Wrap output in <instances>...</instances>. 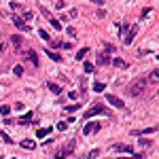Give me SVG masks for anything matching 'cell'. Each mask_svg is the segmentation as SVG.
<instances>
[{
    "label": "cell",
    "mask_w": 159,
    "mask_h": 159,
    "mask_svg": "<svg viewBox=\"0 0 159 159\" xmlns=\"http://www.w3.org/2000/svg\"><path fill=\"white\" fill-rule=\"evenodd\" d=\"M146 79H138V81H134L132 83V87L127 89V91H129V96H134V98H138V96H142L144 94V89H146Z\"/></svg>",
    "instance_id": "cell-1"
},
{
    "label": "cell",
    "mask_w": 159,
    "mask_h": 159,
    "mask_svg": "<svg viewBox=\"0 0 159 159\" xmlns=\"http://www.w3.org/2000/svg\"><path fill=\"white\" fill-rule=\"evenodd\" d=\"M96 115H110V110H108L106 106L94 104V106H91V108H89V110L85 112V115H83V119H85V121H89V119H91V117H96Z\"/></svg>",
    "instance_id": "cell-2"
},
{
    "label": "cell",
    "mask_w": 159,
    "mask_h": 159,
    "mask_svg": "<svg viewBox=\"0 0 159 159\" xmlns=\"http://www.w3.org/2000/svg\"><path fill=\"white\" fill-rule=\"evenodd\" d=\"M74 149H77V142L70 140V142H68V146H64V149H59V151L55 153V159H66L68 155H72V153H74Z\"/></svg>",
    "instance_id": "cell-3"
},
{
    "label": "cell",
    "mask_w": 159,
    "mask_h": 159,
    "mask_svg": "<svg viewBox=\"0 0 159 159\" xmlns=\"http://www.w3.org/2000/svg\"><path fill=\"white\" fill-rule=\"evenodd\" d=\"M13 24H15V28H19L21 32H30V26H28V24H26V21L21 19V17H17V15L13 17Z\"/></svg>",
    "instance_id": "cell-4"
},
{
    "label": "cell",
    "mask_w": 159,
    "mask_h": 159,
    "mask_svg": "<svg viewBox=\"0 0 159 159\" xmlns=\"http://www.w3.org/2000/svg\"><path fill=\"white\" fill-rule=\"evenodd\" d=\"M96 129H100V125H98L96 121H87V123H85V127H83V136H89V134L96 132Z\"/></svg>",
    "instance_id": "cell-5"
},
{
    "label": "cell",
    "mask_w": 159,
    "mask_h": 159,
    "mask_svg": "<svg viewBox=\"0 0 159 159\" xmlns=\"http://www.w3.org/2000/svg\"><path fill=\"white\" fill-rule=\"evenodd\" d=\"M106 102H110L112 106H117V108H125L123 100H121V98H117V96H112V94H108V96H106Z\"/></svg>",
    "instance_id": "cell-6"
},
{
    "label": "cell",
    "mask_w": 159,
    "mask_h": 159,
    "mask_svg": "<svg viewBox=\"0 0 159 159\" xmlns=\"http://www.w3.org/2000/svg\"><path fill=\"white\" fill-rule=\"evenodd\" d=\"M157 132V127L155 125H151V127H144V129H136V132H132L134 136H146V134H155Z\"/></svg>",
    "instance_id": "cell-7"
},
{
    "label": "cell",
    "mask_w": 159,
    "mask_h": 159,
    "mask_svg": "<svg viewBox=\"0 0 159 159\" xmlns=\"http://www.w3.org/2000/svg\"><path fill=\"white\" fill-rule=\"evenodd\" d=\"M112 151H115V153H132L134 149L129 144H112Z\"/></svg>",
    "instance_id": "cell-8"
},
{
    "label": "cell",
    "mask_w": 159,
    "mask_h": 159,
    "mask_svg": "<svg viewBox=\"0 0 159 159\" xmlns=\"http://www.w3.org/2000/svg\"><path fill=\"white\" fill-rule=\"evenodd\" d=\"M24 55H26V57H28V59H30L34 66H38V55H36V51H34V49H28V51H24Z\"/></svg>",
    "instance_id": "cell-9"
},
{
    "label": "cell",
    "mask_w": 159,
    "mask_h": 159,
    "mask_svg": "<svg viewBox=\"0 0 159 159\" xmlns=\"http://www.w3.org/2000/svg\"><path fill=\"white\" fill-rule=\"evenodd\" d=\"M136 32H138V30H136V28H129V30L125 32V38H123V42H125V45H132V40H134V36H136Z\"/></svg>",
    "instance_id": "cell-10"
},
{
    "label": "cell",
    "mask_w": 159,
    "mask_h": 159,
    "mask_svg": "<svg viewBox=\"0 0 159 159\" xmlns=\"http://www.w3.org/2000/svg\"><path fill=\"white\" fill-rule=\"evenodd\" d=\"M7 42H11L15 49H19V47H21V36H19V34H13V36L7 40Z\"/></svg>",
    "instance_id": "cell-11"
},
{
    "label": "cell",
    "mask_w": 159,
    "mask_h": 159,
    "mask_svg": "<svg viewBox=\"0 0 159 159\" xmlns=\"http://www.w3.org/2000/svg\"><path fill=\"white\" fill-rule=\"evenodd\" d=\"M110 64L115 66V68H127V62L121 59V57H115V59H110Z\"/></svg>",
    "instance_id": "cell-12"
},
{
    "label": "cell",
    "mask_w": 159,
    "mask_h": 159,
    "mask_svg": "<svg viewBox=\"0 0 159 159\" xmlns=\"http://www.w3.org/2000/svg\"><path fill=\"white\" fill-rule=\"evenodd\" d=\"M51 134V127H38L36 129V138H45V136Z\"/></svg>",
    "instance_id": "cell-13"
},
{
    "label": "cell",
    "mask_w": 159,
    "mask_h": 159,
    "mask_svg": "<svg viewBox=\"0 0 159 159\" xmlns=\"http://www.w3.org/2000/svg\"><path fill=\"white\" fill-rule=\"evenodd\" d=\"M98 64H100V66H106V64H110V55H108V53H102V55H98Z\"/></svg>",
    "instance_id": "cell-14"
},
{
    "label": "cell",
    "mask_w": 159,
    "mask_h": 159,
    "mask_svg": "<svg viewBox=\"0 0 159 159\" xmlns=\"http://www.w3.org/2000/svg\"><path fill=\"white\" fill-rule=\"evenodd\" d=\"M21 149H28V151H34V149H36V142H34V140H24V142H21Z\"/></svg>",
    "instance_id": "cell-15"
},
{
    "label": "cell",
    "mask_w": 159,
    "mask_h": 159,
    "mask_svg": "<svg viewBox=\"0 0 159 159\" xmlns=\"http://www.w3.org/2000/svg\"><path fill=\"white\" fill-rule=\"evenodd\" d=\"M19 123H21V125H30V123H32V112H26V115L19 119Z\"/></svg>",
    "instance_id": "cell-16"
},
{
    "label": "cell",
    "mask_w": 159,
    "mask_h": 159,
    "mask_svg": "<svg viewBox=\"0 0 159 159\" xmlns=\"http://www.w3.org/2000/svg\"><path fill=\"white\" fill-rule=\"evenodd\" d=\"M87 53H89V47H83V49H79V51H77V55H74V57L81 62V59H85V55H87Z\"/></svg>",
    "instance_id": "cell-17"
},
{
    "label": "cell",
    "mask_w": 159,
    "mask_h": 159,
    "mask_svg": "<svg viewBox=\"0 0 159 159\" xmlns=\"http://www.w3.org/2000/svg\"><path fill=\"white\" fill-rule=\"evenodd\" d=\"M7 49H9V42H7V38H2V36H0V55H4V53H7Z\"/></svg>",
    "instance_id": "cell-18"
},
{
    "label": "cell",
    "mask_w": 159,
    "mask_h": 159,
    "mask_svg": "<svg viewBox=\"0 0 159 159\" xmlns=\"http://www.w3.org/2000/svg\"><path fill=\"white\" fill-rule=\"evenodd\" d=\"M47 87L51 89V94H55V96H59V94H62V87H59L57 83H49Z\"/></svg>",
    "instance_id": "cell-19"
},
{
    "label": "cell",
    "mask_w": 159,
    "mask_h": 159,
    "mask_svg": "<svg viewBox=\"0 0 159 159\" xmlns=\"http://www.w3.org/2000/svg\"><path fill=\"white\" fill-rule=\"evenodd\" d=\"M38 36H40L45 42H51V36H49V32H47V30H42V28H40V30H38Z\"/></svg>",
    "instance_id": "cell-20"
},
{
    "label": "cell",
    "mask_w": 159,
    "mask_h": 159,
    "mask_svg": "<svg viewBox=\"0 0 159 159\" xmlns=\"http://www.w3.org/2000/svg\"><path fill=\"white\" fill-rule=\"evenodd\" d=\"M0 138H2L7 144H13V138H11V136H9L7 132H2V129H0Z\"/></svg>",
    "instance_id": "cell-21"
},
{
    "label": "cell",
    "mask_w": 159,
    "mask_h": 159,
    "mask_svg": "<svg viewBox=\"0 0 159 159\" xmlns=\"http://www.w3.org/2000/svg\"><path fill=\"white\" fill-rule=\"evenodd\" d=\"M104 87H106L104 83H100V81H96V83H94V91H96V94H100V91H104Z\"/></svg>",
    "instance_id": "cell-22"
},
{
    "label": "cell",
    "mask_w": 159,
    "mask_h": 159,
    "mask_svg": "<svg viewBox=\"0 0 159 159\" xmlns=\"http://www.w3.org/2000/svg\"><path fill=\"white\" fill-rule=\"evenodd\" d=\"M21 15H24L21 19H34V13H32L30 9H24V11H21Z\"/></svg>",
    "instance_id": "cell-23"
},
{
    "label": "cell",
    "mask_w": 159,
    "mask_h": 159,
    "mask_svg": "<svg viewBox=\"0 0 159 159\" xmlns=\"http://www.w3.org/2000/svg\"><path fill=\"white\" fill-rule=\"evenodd\" d=\"M47 55H49L53 62H62V55H59V53H55V51H47Z\"/></svg>",
    "instance_id": "cell-24"
},
{
    "label": "cell",
    "mask_w": 159,
    "mask_h": 159,
    "mask_svg": "<svg viewBox=\"0 0 159 159\" xmlns=\"http://www.w3.org/2000/svg\"><path fill=\"white\" fill-rule=\"evenodd\" d=\"M0 112H2L4 119H7V117H9V112H11V106H9V104H2V106H0Z\"/></svg>",
    "instance_id": "cell-25"
},
{
    "label": "cell",
    "mask_w": 159,
    "mask_h": 159,
    "mask_svg": "<svg viewBox=\"0 0 159 159\" xmlns=\"http://www.w3.org/2000/svg\"><path fill=\"white\" fill-rule=\"evenodd\" d=\"M49 21H51V26H53V28H55V30H62V24H59V21H57V19H55V17H51V19H49Z\"/></svg>",
    "instance_id": "cell-26"
},
{
    "label": "cell",
    "mask_w": 159,
    "mask_h": 159,
    "mask_svg": "<svg viewBox=\"0 0 159 159\" xmlns=\"http://www.w3.org/2000/svg\"><path fill=\"white\" fill-rule=\"evenodd\" d=\"M79 108H81V104H70V106L66 108V112H74V110H79Z\"/></svg>",
    "instance_id": "cell-27"
},
{
    "label": "cell",
    "mask_w": 159,
    "mask_h": 159,
    "mask_svg": "<svg viewBox=\"0 0 159 159\" xmlns=\"http://www.w3.org/2000/svg\"><path fill=\"white\" fill-rule=\"evenodd\" d=\"M83 68H85V72H94V64H89V62H85Z\"/></svg>",
    "instance_id": "cell-28"
},
{
    "label": "cell",
    "mask_w": 159,
    "mask_h": 159,
    "mask_svg": "<svg viewBox=\"0 0 159 159\" xmlns=\"http://www.w3.org/2000/svg\"><path fill=\"white\" fill-rule=\"evenodd\" d=\"M13 72H15V74H17V77H21V74H24V68H21V66H19V64H17V66H15V68H13Z\"/></svg>",
    "instance_id": "cell-29"
},
{
    "label": "cell",
    "mask_w": 159,
    "mask_h": 159,
    "mask_svg": "<svg viewBox=\"0 0 159 159\" xmlns=\"http://www.w3.org/2000/svg\"><path fill=\"white\" fill-rule=\"evenodd\" d=\"M11 9H13V11H24V7H21L19 2H11Z\"/></svg>",
    "instance_id": "cell-30"
},
{
    "label": "cell",
    "mask_w": 159,
    "mask_h": 159,
    "mask_svg": "<svg viewBox=\"0 0 159 159\" xmlns=\"http://www.w3.org/2000/svg\"><path fill=\"white\" fill-rule=\"evenodd\" d=\"M66 127H68L66 121H59V123H57V129H59V132H66Z\"/></svg>",
    "instance_id": "cell-31"
},
{
    "label": "cell",
    "mask_w": 159,
    "mask_h": 159,
    "mask_svg": "<svg viewBox=\"0 0 159 159\" xmlns=\"http://www.w3.org/2000/svg\"><path fill=\"white\" fill-rule=\"evenodd\" d=\"M66 34H68V36H74V34H77V30H74L72 26H68V28H66Z\"/></svg>",
    "instance_id": "cell-32"
},
{
    "label": "cell",
    "mask_w": 159,
    "mask_h": 159,
    "mask_svg": "<svg viewBox=\"0 0 159 159\" xmlns=\"http://www.w3.org/2000/svg\"><path fill=\"white\" fill-rule=\"evenodd\" d=\"M98 155H100V151H98V149H94L91 153H89V155H87V159H94V157H98Z\"/></svg>",
    "instance_id": "cell-33"
},
{
    "label": "cell",
    "mask_w": 159,
    "mask_h": 159,
    "mask_svg": "<svg viewBox=\"0 0 159 159\" xmlns=\"http://www.w3.org/2000/svg\"><path fill=\"white\" fill-rule=\"evenodd\" d=\"M149 81H151V83H157V70H153V72H151V77H149Z\"/></svg>",
    "instance_id": "cell-34"
},
{
    "label": "cell",
    "mask_w": 159,
    "mask_h": 159,
    "mask_svg": "<svg viewBox=\"0 0 159 159\" xmlns=\"http://www.w3.org/2000/svg\"><path fill=\"white\" fill-rule=\"evenodd\" d=\"M49 45H51V47H55V49H57V47H62V40H57V38H55V40H51Z\"/></svg>",
    "instance_id": "cell-35"
},
{
    "label": "cell",
    "mask_w": 159,
    "mask_h": 159,
    "mask_svg": "<svg viewBox=\"0 0 159 159\" xmlns=\"http://www.w3.org/2000/svg\"><path fill=\"white\" fill-rule=\"evenodd\" d=\"M64 7H66V4H64V0H57V2H55V9H59V11H62Z\"/></svg>",
    "instance_id": "cell-36"
},
{
    "label": "cell",
    "mask_w": 159,
    "mask_h": 159,
    "mask_svg": "<svg viewBox=\"0 0 159 159\" xmlns=\"http://www.w3.org/2000/svg\"><path fill=\"white\" fill-rule=\"evenodd\" d=\"M140 146H151V140H146V138H142V140H140Z\"/></svg>",
    "instance_id": "cell-37"
},
{
    "label": "cell",
    "mask_w": 159,
    "mask_h": 159,
    "mask_svg": "<svg viewBox=\"0 0 159 159\" xmlns=\"http://www.w3.org/2000/svg\"><path fill=\"white\" fill-rule=\"evenodd\" d=\"M15 110H24V104H21V102H15Z\"/></svg>",
    "instance_id": "cell-38"
},
{
    "label": "cell",
    "mask_w": 159,
    "mask_h": 159,
    "mask_svg": "<svg viewBox=\"0 0 159 159\" xmlns=\"http://www.w3.org/2000/svg\"><path fill=\"white\" fill-rule=\"evenodd\" d=\"M119 159H142V155H134V157H119Z\"/></svg>",
    "instance_id": "cell-39"
},
{
    "label": "cell",
    "mask_w": 159,
    "mask_h": 159,
    "mask_svg": "<svg viewBox=\"0 0 159 159\" xmlns=\"http://www.w3.org/2000/svg\"><path fill=\"white\" fill-rule=\"evenodd\" d=\"M11 159H17V157H11Z\"/></svg>",
    "instance_id": "cell-40"
}]
</instances>
